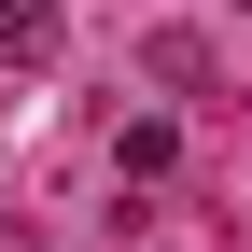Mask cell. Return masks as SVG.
Returning a JSON list of instances; mask_svg holds the SVG:
<instances>
[{
    "instance_id": "obj_2",
    "label": "cell",
    "mask_w": 252,
    "mask_h": 252,
    "mask_svg": "<svg viewBox=\"0 0 252 252\" xmlns=\"http://www.w3.org/2000/svg\"><path fill=\"white\" fill-rule=\"evenodd\" d=\"M140 70H154V84H182V98H196V84H210V42H196V28H154V42H140Z\"/></svg>"
},
{
    "instance_id": "obj_1",
    "label": "cell",
    "mask_w": 252,
    "mask_h": 252,
    "mask_svg": "<svg viewBox=\"0 0 252 252\" xmlns=\"http://www.w3.org/2000/svg\"><path fill=\"white\" fill-rule=\"evenodd\" d=\"M56 0H0V70H56Z\"/></svg>"
},
{
    "instance_id": "obj_3",
    "label": "cell",
    "mask_w": 252,
    "mask_h": 252,
    "mask_svg": "<svg viewBox=\"0 0 252 252\" xmlns=\"http://www.w3.org/2000/svg\"><path fill=\"white\" fill-rule=\"evenodd\" d=\"M112 154H126V182H154V168H168V154H182V140H168V112H140V126H126V140H112Z\"/></svg>"
}]
</instances>
